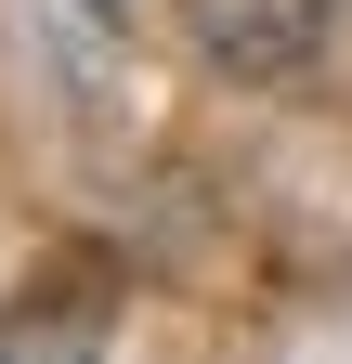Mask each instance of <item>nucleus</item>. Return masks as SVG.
Here are the masks:
<instances>
[{
	"instance_id": "f03ea898",
	"label": "nucleus",
	"mask_w": 352,
	"mask_h": 364,
	"mask_svg": "<svg viewBox=\"0 0 352 364\" xmlns=\"http://www.w3.org/2000/svg\"><path fill=\"white\" fill-rule=\"evenodd\" d=\"M92 312H0V364H92Z\"/></svg>"
},
{
	"instance_id": "f257e3e1",
	"label": "nucleus",
	"mask_w": 352,
	"mask_h": 364,
	"mask_svg": "<svg viewBox=\"0 0 352 364\" xmlns=\"http://www.w3.org/2000/svg\"><path fill=\"white\" fill-rule=\"evenodd\" d=\"M326 14H339V0H183L196 53L222 78H300L326 53Z\"/></svg>"
}]
</instances>
